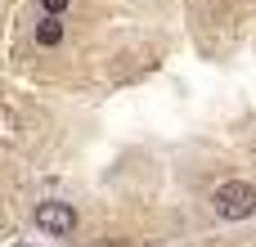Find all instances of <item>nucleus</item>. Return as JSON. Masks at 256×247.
I'll list each match as a JSON object with an SVG mask.
<instances>
[{"mask_svg": "<svg viewBox=\"0 0 256 247\" xmlns=\"http://www.w3.org/2000/svg\"><path fill=\"white\" fill-rule=\"evenodd\" d=\"M212 207L220 220H248V216H256V189L248 180H225V184H216Z\"/></svg>", "mask_w": 256, "mask_h": 247, "instance_id": "f257e3e1", "label": "nucleus"}, {"mask_svg": "<svg viewBox=\"0 0 256 247\" xmlns=\"http://www.w3.org/2000/svg\"><path fill=\"white\" fill-rule=\"evenodd\" d=\"M32 220H36V230H45L50 238H68V234L76 230V207L50 198V202H36V207H32Z\"/></svg>", "mask_w": 256, "mask_h": 247, "instance_id": "f03ea898", "label": "nucleus"}, {"mask_svg": "<svg viewBox=\"0 0 256 247\" xmlns=\"http://www.w3.org/2000/svg\"><path fill=\"white\" fill-rule=\"evenodd\" d=\"M63 40V18H54V14H45L40 18V27H36V45H45V50H54Z\"/></svg>", "mask_w": 256, "mask_h": 247, "instance_id": "7ed1b4c3", "label": "nucleus"}, {"mask_svg": "<svg viewBox=\"0 0 256 247\" xmlns=\"http://www.w3.org/2000/svg\"><path fill=\"white\" fill-rule=\"evenodd\" d=\"M40 4H45V14H54V18H58V14H63L72 0H40Z\"/></svg>", "mask_w": 256, "mask_h": 247, "instance_id": "20e7f679", "label": "nucleus"}]
</instances>
